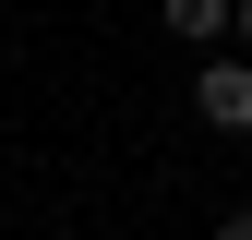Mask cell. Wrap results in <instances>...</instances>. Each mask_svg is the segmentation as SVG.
<instances>
[{"mask_svg":"<svg viewBox=\"0 0 252 240\" xmlns=\"http://www.w3.org/2000/svg\"><path fill=\"white\" fill-rule=\"evenodd\" d=\"M156 12H168V36H192V48L228 36V0H156Z\"/></svg>","mask_w":252,"mask_h":240,"instance_id":"obj_2","label":"cell"},{"mask_svg":"<svg viewBox=\"0 0 252 240\" xmlns=\"http://www.w3.org/2000/svg\"><path fill=\"white\" fill-rule=\"evenodd\" d=\"M192 108H204V132H252V60H204Z\"/></svg>","mask_w":252,"mask_h":240,"instance_id":"obj_1","label":"cell"},{"mask_svg":"<svg viewBox=\"0 0 252 240\" xmlns=\"http://www.w3.org/2000/svg\"><path fill=\"white\" fill-rule=\"evenodd\" d=\"M228 240H252V204H240V216H228Z\"/></svg>","mask_w":252,"mask_h":240,"instance_id":"obj_4","label":"cell"},{"mask_svg":"<svg viewBox=\"0 0 252 240\" xmlns=\"http://www.w3.org/2000/svg\"><path fill=\"white\" fill-rule=\"evenodd\" d=\"M228 24H240V48H252V0H228Z\"/></svg>","mask_w":252,"mask_h":240,"instance_id":"obj_3","label":"cell"}]
</instances>
